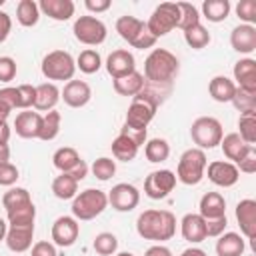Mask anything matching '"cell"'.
Returning a JSON list of instances; mask_svg holds the SVG:
<instances>
[{
	"instance_id": "cell-56",
	"label": "cell",
	"mask_w": 256,
	"mask_h": 256,
	"mask_svg": "<svg viewBox=\"0 0 256 256\" xmlns=\"http://www.w3.org/2000/svg\"><path fill=\"white\" fill-rule=\"evenodd\" d=\"M144 256H172V250L164 244H154L144 252Z\"/></svg>"
},
{
	"instance_id": "cell-30",
	"label": "cell",
	"mask_w": 256,
	"mask_h": 256,
	"mask_svg": "<svg viewBox=\"0 0 256 256\" xmlns=\"http://www.w3.org/2000/svg\"><path fill=\"white\" fill-rule=\"evenodd\" d=\"M80 162H82V158L76 152V148H72V146H62L52 156V164L60 170V174H70Z\"/></svg>"
},
{
	"instance_id": "cell-29",
	"label": "cell",
	"mask_w": 256,
	"mask_h": 256,
	"mask_svg": "<svg viewBox=\"0 0 256 256\" xmlns=\"http://www.w3.org/2000/svg\"><path fill=\"white\" fill-rule=\"evenodd\" d=\"M138 150H140V146H138L126 132H122V130H120V134H118V136L114 138V142H112V154H114V158L120 160V162H130V160H134L136 154H138Z\"/></svg>"
},
{
	"instance_id": "cell-15",
	"label": "cell",
	"mask_w": 256,
	"mask_h": 256,
	"mask_svg": "<svg viewBox=\"0 0 256 256\" xmlns=\"http://www.w3.org/2000/svg\"><path fill=\"white\" fill-rule=\"evenodd\" d=\"M134 70H136V60H134L132 52H128L124 48H118V50L108 54V58H106V72L112 76V80L128 76Z\"/></svg>"
},
{
	"instance_id": "cell-8",
	"label": "cell",
	"mask_w": 256,
	"mask_h": 256,
	"mask_svg": "<svg viewBox=\"0 0 256 256\" xmlns=\"http://www.w3.org/2000/svg\"><path fill=\"white\" fill-rule=\"evenodd\" d=\"M178 22H180V10H178L176 2H162L150 14V18L146 22V28L158 40L160 36H166L168 32L178 28Z\"/></svg>"
},
{
	"instance_id": "cell-34",
	"label": "cell",
	"mask_w": 256,
	"mask_h": 256,
	"mask_svg": "<svg viewBox=\"0 0 256 256\" xmlns=\"http://www.w3.org/2000/svg\"><path fill=\"white\" fill-rule=\"evenodd\" d=\"M52 194L58 200H70L78 194V182L70 174H60L52 180Z\"/></svg>"
},
{
	"instance_id": "cell-39",
	"label": "cell",
	"mask_w": 256,
	"mask_h": 256,
	"mask_svg": "<svg viewBox=\"0 0 256 256\" xmlns=\"http://www.w3.org/2000/svg\"><path fill=\"white\" fill-rule=\"evenodd\" d=\"M234 104V108L244 114V112H254L256 110V90H246V88H238L230 100Z\"/></svg>"
},
{
	"instance_id": "cell-6",
	"label": "cell",
	"mask_w": 256,
	"mask_h": 256,
	"mask_svg": "<svg viewBox=\"0 0 256 256\" xmlns=\"http://www.w3.org/2000/svg\"><path fill=\"white\" fill-rule=\"evenodd\" d=\"M40 70H42L44 78H48L52 82H56V80L70 82L76 72V60L66 50H52L42 58Z\"/></svg>"
},
{
	"instance_id": "cell-42",
	"label": "cell",
	"mask_w": 256,
	"mask_h": 256,
	"mask_svg": "<svg viewBox=\"0 0 256 256\" xmlns=\"http://www.w3.org/2000/svg\"><path fill=\"white\" fill-rule=\"evenodd\" d=\"M184 40H186V44H188L190 48L202 50V48H206V46L210 44V32H208L202 24H196V26L184 30Z\"/></svg>"
},
{
	"instance_id": "cell-27",
	"label": "cell",
	"mask_w": 256,
	"mask_h": 256,
	"mask_svg": "<svg viewBox=\"0 0 256 256\" xmlns=\"http://www.w3.org/2000/svg\"><path fill=\"white\" fill-rule=\"evenodd\" d=\"M244 248H246V242L236 232H224L218 236V242H216L218 256H242Z\"/></svg>"
},
{
	"instance_id": "cell-62",
	"label": "cell",
	"mask_w": 256,
	"mask_h": 256,
	"mask_svg": "<svg viewBox=\"0 0 256 256\" xmlns=\"http://www.w3.org/2000/svg\"><path fill=\"white\" fill-rule=\"evenodd\" d=\"M4 2H6V0H0V6H2V4H4Z\"/></svg>"
},
{
	"instance_id": "cell-23",
	"label": "cell",
	"mask_w": 256,
	"mask_h": 256,
	"mask_svg": "<svg viewBox=\"0 0 256 256\" xmlns=\"http://www.w3.org/2000/svg\"><path fill=\"white\" fill-rule=\"evenodd\" d=\"M40 12L52 20L66 22L74 16V2L72 0H40Z\"/></svg>"
},
{
	"instance_id": "cell-28",
	"label": "cell",
	"mask_w": 256,
	"mask_h": 256,
	"mask_svg": "<svg viewBox=\"0 0 256 256\" xmlns=\"http://www.w3.org/2000/svg\"><path fill=\"white\" fill-rule=\"evenodd\" d=\"M144 82H146L144 80V74L138 72V70H134L128 76H122V78L112 80V86H114L116 94H120V96H132L134 98L144 88Z\"/></svg>"
},
{
	"instance_id": "cell-51",
	"label": "cell",
	"mask_w": 256,
	"mask_h": 256,
	"mask_svg": "<svg viewBox=\"0 0 256 256\" xmlns=\"http://www.w3.org/2000/svg\"><path fill=\"white\" fill-rule=\"evenodd\" d=\"M236 168H238V172H244V174H254V172H256V148H254V146H252L250 152L236 164Z\"/></svg>"
},
{
	"instance_id": "cell-24",
	"label": "cell",
	"mask_w": 256,
	"mask_h": 256,
	"mask_svg": "<svg viewBox=\"0 0 256 256\" xmlns=\"http://www.w3.org/2000/svg\"><path fill=\"white\" fill-rule=\"evenodd\" d=\"M234 80L238 88L256 90V60L254 58H240L234 64Z\"/></svg>"
},
{
	"instance_id": "cell-40",
	"label": "cell",
	"mask_w": 256,
	"mask_h": 256,
	"mask_svg": "<svg viewBox=\"0 0 256 256\" xmlns=\"http://www.w3.org/2000/svg\"><path fill=\"white\" fill-rule=\"evenodd\" d=\"M238 128H240L238 136H240L246 144L254 146V142H256V110H254V112H244V114H240V118H238Z\"/></svg>"
},
{
	"instance_id": "cell-50",
	"label": "cell",
	"mask_w": 256,
	"mask_h": 256,
	"mask_svg": "<svg viewBox=\"0 0 256 256\" xmlns=\"http://www.w3.org/2000/svg\"><path fill=\"white\" fill-rule=\"evenodd\" d=\"M16 76V60L10 56H0V82H10Z\"/></svg>"
},
{
	"instance_id": "cell-26",
	"label": "cell",
	"mask_w": 256,
	"mask_h": 256,
	"mask_svg": "<svg viewBox=\"0 0 256 256\" xmlns=\"http://www.w3.org/2000/svg\"><path fill=\"white\" fill-rule=\"evenodd\" d=\"M60 100V90L54 82H42L36 86V98H34V108L40 112H50Z\"/></svg>"
},
{
	"instance_id": "cell-9",
	"label": "cell",
	"mask_w": 256,
	"mask_h": 256,
	"mask_svg": "<svg viewBox=\"0 0 256 256\" xmlns=\"http://www.w3.org/2000/svg\"><path fill=\"white\" fill-rule=\"evenodd\" d=\"M72 32H74V38L86 46H98L108 36L106 24L96 16H78L72 26Z\"/></svg>"
},
{
	"instance_id": "cell-4",
	"label": "cell",
	"mask_w": 256,
	"mask_h": 256,
	"mask_svg": "<svg viewBox=\"0 0 256 256\" xmlns=\"http://www.w3.org/2000/svg\"><path fill=\"white\" fill-rule=\"evenodd\" d=\"M206 154L200 148H188L182 152L176 168V180H180L186 186H196L202 182L206 172Z\"/></svg>"
},
{
	"instance_id": "cell-59",
	"label": "cell",
	"mask_w": 256,
	"mask_h": 256,
	"mask_svg": "<svg viewBox=\"0 0 256 256\" xmlns=\"http://www.w3.org/2000/svg\"><path fill=\"white\" fill-rule=\"evenodd\" d=\"M8 160H10V148L6 144V146H0V164H4Z\"/></svg>"
},
{
	"instance_id": "cell-16",
	"label": "cell",
	"mask_w": 256,
	"mask_h": 256,
	"mask_svg": "<svg viewBox=\"0 0 256 256\" xmlns=\"http://www.w3.org/2000/svg\"><path fill=\"white\" fill-rule=\"evenodd\" d=\"M60 98L64 100V104H68L70 108H82L90 102L92 98V90L84 80H70L64 84V88L60 90Z\"/></svg>"
},
{
	"instance_id": "cell-25",
	"label": "cell",
	"mask_w": 256,
	"mask_h": 256,
	"mask_svg": "<svg viewBox=\"0 0 256 256\" xmlns=\"http://www.w3.org/2000/svg\"><path fill=\"white\" fill-rule=\"evenodd\" d=\"M220 146H222L224 156H226L228 160H232V164H238V162L250 152V148H252L250 144H246V142L238 136V132H230V134L222 136Z\"/></svg>"
},
{
	"instance_id": "cell-1",
	"label": "cell",
	"mask_w": 256,
	"mask_h": 256,
	"mask_svg": "<svg viewBox=\"0 0 256 256\" xmlns=\"http://www.w3.org/2000/svg\"><path fill=\"white\" fill-rule=\"evenodd\" d=\"M136 232L144 240L164 242L176 234V216L170 210L150 208L136 218Z\"/></svg>"
},
{
	"instance_id": "cell-37",
	"label": "cell",
	"mask_w": 256,
	"mask_h": 256,
	"mask_svg": "<svg viewBox=\"0 0 256 256\" xmlns=\"http://www.w3.org/2000/svg\"><path fill=\"white\" fill-rule=\"evenodd\" d=\"M60 120H62V116H60L58 110L46 112V114L42 116V128H40V136H38V138L44 140V142L54 140V138L58 136V132H60Z\"/></svg>"
},
{
	"instance_id": "cell-58",
	"label": "cell",
	"mask_w": 256,
	"mask_h": 256,
	"mask_svg": "<svg viewBox=\"0 0 256 256\" xmlns=\"http://www.w3.org/2000/svg\"><path fill=\"white\" fill-rule=\"evenodd\" d=\"M180 256H208V254H206L202 248H194V246H192V248H186Z\"/></svg>"
},
{
	"instance_id": "cell-32",
	"label": "cell",
	"mask_w": 256,
	"mask_h": 256,
	"mask_svg": "<svg viewBox=\"0 0 256 256\" xmlns=\"http://www.w3.org/2000/svg\"><path fill=\"white\" fill-rule=\"evenodd\" d=\"M230 10H232V6H230L228 0H206V2H202V14H204V18L208 22H214V24L224 22L228 18Z\"/></svg>"
},
{
	"instance_id": "cell-52",
	"label": "cell",
	"mask_w": 256,
	"mask_h": 256,
	"mask_svg": "<svg viewBox=\"0 0 256 256\" xmlns=\"http://www.w3.org/2000/svg\"><path fill=\"white\" fill-rule=\"evenodd\" d=\"M30 256H58L56 252V246L48 240H40L32 246V254Z\"/></svg>"
},
{
	"instance_id": "cell-61",
	"label": "cell",
	"mask_w": 256,
	"mask_h": 256,
	"mask_svg": "<svg viewBox=\"0 0 256 256\" xmlns=\"http://www.w3.org/2000/svg\"><path fill=\"white\" fill-rule=\"evenodd\" d=\"M116 256H134V254H132V252H118Z\"/></svg>"
},
{
	"instance_id": "cell-3",
	"label": "cell",
	"mask_w": 256,
	"mask_h": 256,
	"mask_svg": "<svg viewBox=\"0 0 256 256\" xmlns=\"http://www.w3.org/2000/svg\"><path fill=\"white\" fill-rule=\"evenodd\" d=\"M108 206V194L98 188H86L72 198V216L76 220H92Z\"/></svg>"
},
{
	"instance_id": "cell-5",
	"label": "cell",
	"mask_w": 256,
	"mask_h": 256,
	"mask_svg": "<svg viewBox=\"0 0 256 256\" xmlns=\"http://www.w3.org/2000/svg\"><path fill=\"white\" fill-rule=\"evenodd\" d=\"M116 32L120 34L122 40H126L132 48H138V50H146L156 44V38L148 32L146 22L136 16H128V14L120 16L116 20Z\"/></svg>"
},
{
	"instance_id": "cell-48",
	"label": "cell",
	"mask_w": 256,
	"mask_h": 256,
	"mask_svg": "<svg viewBox=\"0 0 256 256\" xmlns=\"http://www.w3.org/2000/svg\"><path fill=\"white\" fill-rule=\"evenodd\" d=\"M204 226H206V238H218L220 234H224L228 220H226V216H220V218L204 220Z\"/></svg>"
},
{
	"instance_id": "cell-21",
	"label": "cell",
	"mask_w": 256,
	"mask_h": 256,
	"mask_svg": "<svg viewBox=\"0 0 256 256\" xmlns=\"http://www.w3.org/2000/svg\"><path fill=\"white\" fill-rule=\"evenodd\" d=\"M200 216L204 220H212V218H220V216H226V200L220 192H206L202 198H200Z\"/></svg>"
},
{
	"instance_id": "cell-54",
	"label": "cell",
	"mask_w": 256,
	"mask_h": 256,
	"mask_svg": "<svg viewBox=\"0 0 256 256\" xmlns=\"http://www.w3.org/2000/svg\"><path fill=\"white\" fill-rule=\"evenodd\" d=\"M10 30H12V18H10V14H8V12L0 10V44L8 38Z\"/></svg>"
},
{
	"instance_id": "cell-12",
	"label": "cell",
	"mask_w": 256,
	"mask_h": 256,
	"mask_svg": "<svg viewBox=\"0 0 256 256\" xmlns=\"http://www.w3.org/2000/svg\"><path fill=\"white\" fill-rule=\"evenodd\" d=\"M138 202H140V192L136 186L128 182H120L112 186V190L108 192V204L118 212H130L138 206Z\"/></svg>"
},
{
	"instance_id": "cell-11",
	"label": "cell",
	"mask_w": 256,
	"mask_h": 256,
	"mask_svg": "<svg viewBox=\"0 0 256 256\" xmlns=\"http://www.w3.org/2000/svg\"><path fill=\"white\" fill-rule=\"evenodd\" d=\"M176 186V174L172 170H154L144 180V194L152 200L166 198Z\"/></svg>"
},
{
	"instance_id": "cell-45",
	"label": "cell",
	"mask_w": 256,
	"mask_h": 256,
	"mask_svg": "<svg viewBox=\"0 0 256 256\" xmlns=\"http://www.w3.org/2000/svg\"><path fill=\"white\" fill-rule=\"evenodd\" d=\"M92 246H94L96 254H100V256H112L116 252V248H118V238L112 232H100L94 238Z\"/></svg>"
},
{
	"instance_id": "cell-53",
	"label": "cell",
	"mask_w": 256,
	"mask_h": 256,
	"mask_svg": "<svg viewBox=\"0 0 256 256\" xmlns=\"http://www.w3.org/2000/svg\"><path fill=\"white\" fill-rule=\"evenodd\" d=\"M0 102H2L4 106H8L10 110H14V108H16V102H18V92H16V88H12V86L2 88V90H0Z\"/></svg>"
},
{
	"instance_id": "cell-57",
	"label": "cell",
	"mask_w": 256,
	"mask_h": 256,
	"mask_svg": "<svg viewBox=\"0 0 256 256\" xmlns=\"http://www.w3.org/2000/svg\"><path fill=\"white\" fill-rule=\"evenodd\" d=\"M8 140H10V126L6 120H2L0 122V146H6Z\"/></svg>"
},
{
	"instance_id": "cell-46",
	"label": "cell",
	"mask_w": 256,
	"mask_h": 256,
	"mask_svg": "<svg viewBox=\"0 0 256 256\" xmlns=\"http://www.w3.org/2000/svg\"><path fill=\"white\" fill-rule=\"evenodd\" d=\"M16 92H18L16 108H20V110H30V108L34 106L36 86H32V84H20V86H16Z\"/></svg>"
},
{
	"instance_id": "cell-10",
	"label": "cell",
	"mask_w": 256,
	"mask_h": 256,
	"mask_svg": "<svg viewBox=\"0 0 256 256\" xmlns=\"http://www.w3.org/2000/svg\"><path fill=\"white\" fill-rule=\"evenodd\" d=\"M156 110H158V106H154L152 102L144 100L142 96H134L128 106L124 126L132 128V130H148V124L152 122Z\"/></svg>"
},
{
	"instance_id": "cell-38",
	"label": "cell",
	"mask_w": 256,
	"mask_h": 256,
	"mask_svg": "<svg viewBox=\"0 0 256 256\" xmlns=\"http://www.w3.org/2000/svg\"><path fill=\"white\" fill-rule=\"evenodd\" d=\"M26 204H32V198H30V192L26 188H10L8 192H4L2 196V206L6 208V212L10 210H16V208H22Z\"/></svg>"
},
{
	"instance_id": "cell-33",
	"label": "cell",
	"mask_w": 256,
	"mask_h": 256,
	"mask_svg": "<svg viewBox=\"0 0 256 256\" xmlns=\"http://www.w3.org/2000/svg\"><path fill=\"white\" fill-rule=\"evenodd\" d=\"M144 154H146V160L148 162L160 164V162L168 160V156H170V144L164 138H150L144 144Z\"/></svg>"
},
{
	"instance_id": "cell-60",
	"label": "cell",
	"mask_w": 256,
	"mask_h": 256,
	"mask_svg": "<svg viewBox=\"0 0 256 256\" xmlns=\"http://www.w3.org/2000/svg\"><path fill=\"white\" fill-rule=\"evenodd\" d=\"M6 232H8V224H6L4 218H0V242L6 238Z\"/></svg>"
},
{
	"instance_id": "cell-17",
	"label": "cell",
	"mask_w": 256,
	"mask_h": 256,
	"mask_svg": "<svg viewBox=\"0 0 256 256\" xmlns=\"http://www.w3.org/2000/svg\"><path fill=\"white\" fill-rule=\"evenodd\" d=\"M236 220L240 226V232L248 238L254 240L256 236V200L244 198L236 204Z\"/></svg>"
},
{
	"instance_id": "cell-7",
	"label": "cell",
	"mask_w": 256,
	"mask_h": 256,
	"mask_svg": "<svg viewBox=\"0 0 256 256\" xmlns=\"http://www.w3.org/2000/svg\"><path fill=\"white\" fill-rule=\"evenodd\" d=\"M190 136H192V142L196 144V148L200 150H210V148H216L224 136V130H222V124L218 118L214 116H200L192 122L190 126Z\"/></svg>"
},
{
	"instance_id": "cell-43",
	"label": "cell",
	"mask_w": 256,
	"mask_h": 256,
	"mask_svg": "<svg viewBox=\"0 0 256 256\" xmlns=\"http://www.w3.org/2000/svg\"><path fill=\"white\" fill-rule=\"evenodd\" d=\"M178 10H180V22H178V28L184 32L196 24H200V12L194 4L190 2H176Z\"/></svg>"
},
{
	"instance_id": "cell-55",
	"label": "cell",
	"mask_w": 256,
	"mask_h": 256,
	"mask_svg": "<svg viewBox=\"0 0 256 256\" xmlns=\"http://www.w3.org/2000/svg\"><path fill=\"white\" fill-rule=\"evenodd\" d=\"M84 6H86L90 12L100 14V12H106V10L110 8V0H86Z\"/></svg>"
},
{
	"instance_id": "cell-35",
	"label": "cell",
	"mask_w": 256,
	"mask_h": 256,
	"mask_svg": "<svg viewBox=\"0 0 256 256\" xmlns=\"http://www.w3.org/2000/svg\"><path fill=\"white\" fill-rule=\"evenodd\" d=\"M16 20L26 26V28H32L38 24L40 20V8L34 0H20L18 6H16Z\"/></svg>"
},
{
	"instance_id": "cell-36",
	"label": "cell",
	"mask_w": 256,
	"mask_h": 256,
	"mask_svg": "<svg viewBox=\"0 0 256 256\" xmlns=\"http://www.w3.org/2000/svg\"><path fill=\"white\" fill-rule=\"evenodd\" d=\"M100 66H102V58L94 48L82 50L78 54V58H76V68L80 72H84V74H96L100 70Z\"/></svg>"
},
{
	"instance_id": "cell-2",
	"label": "cell",
	"mask_w": 256,
	"mask_h": 256,
	"mask_svg": "<svg viewBox=\"0 0 256 256\" xmlns=\"http://www.w3.org/2000/svg\"><path fill=\"white\" fill-rule=\"evenodd\" d=\"M180 62L166 48H154L144 60V80L152 84H172Z\"/></svg>"
},
{
	"instance_id": "cell-47",
	"label": "cell",
	"mask_w": 256,
	"mask_h": 256,
	"mask_svg": "<svg viewBox=\"0 0 256 256\" xmlns=\"http://www.w3.org/2000/svg\"><path fill=\"white\" fill-rule=\"evenodd\" d=\"M236 16L242 20V24H254L256 22V2L254 0H240L236 4Z\"/></svg>"
},
{
	"instance_id": "cell-14",
	"label": "cell",
	"mask_w": 256,
	"mask_h": 256,
	"mask_svg": "<svg viewBox=\"0 0 256 256\" xmlns=\"http://www.w3.org/2000/svg\"><path fill=\"white\" fill-rule=\"evenodd\" d=\"M206 166H208V180L220 188H230L240 180V172L236 164L228 160H214Z\"/></svg>"
},
{
	"instance_id": "cell-18",
	"label": "cell",
	"mask_w": 256,
	"mask_h": 256,
	"mask_svg": "<svg viewBox=\"0 0 256 256\" xmlns=\"http://www.w3.org/2000/svg\"><path fill=\"white\" fill-rule=\"evenodd\" d=\"M32 238H34V224L32 226H8L4 242L8 250L22 254L32 248Z\"/></svg>"
},
{
	"instance_id": "cell-49",
	"label": "cell",
	"mask_w": 256,
	"mask_h": 256,
	"mask_svg": "<svg viewBox=\"0 0 256 256\" xmlns=\"http://www.w3.org/2000/svg\"><path fill=\"white\" fill-rule=\"evenodd\" d=\"M18 176H20V172H18V168L12 162L0 164V186H12V184H16Z\"/></svg>"
},
{
	"instance_id": "cell-41",
	"label": "cell",
	"mask_w": 256,
	"mask_h": 256,
	"mask_svg": "<svg viewBox=\"0 0 256 256\" xmlns=\"http://www.w3.org/2000/svg\"><path fill=\"white\" fill-rule=\"evenodd\" d=\"M6 216H8V224L10 226H32L34 218H36V206L32 202V204H26L22 208L6 212Z\"/></svg>"
},
{
	"instance_id": "cell-13",
	"label": "cell",
	"mask_w": 256,
	"mask_h": 256,
	"mask_svg": "<svg viewBox=\"0 0 256 256\" xmlns=\"http://www.w3.org/2000/svg\"><path fill=\"white\" fill-rule=\"evenodd\" d=\"M50 234H52V244H56L60 248H68L78 240L80 224L74 216H60L54 220Z\"/></svg>"
},
{
	"instance_id": "cell-44",
	"label": "cell",
	"mask_w": 256,
	"mask_h": 256,
	"mask_svg": "<svg viewBox=\"0 0 256 256\" xmlns=\"http://www.w3.org/2000/svg\"><path fill=\"white\" fill-rule=\"evenodd\" d=\"M90 170H92V174L98 180L106 182V180H110L116 174V160H112L108 156H100V158L94 160V164L90 166Z\"/></svg>"
},
{
	"instance_id": "cell-22",
	"label": "cell",
	"mask_w": 256,
	"mask_h": 256,
	"mask_svg": "<svg viewBox=\"0 0 256 256\" xmlns=\"http://www.w3.org/2000/svg\"><path fill=\"white\" fill-rule=\"evenodd\" d=\"M180 232L184 236V240H188L190 244H198L206 240V226H204V218L200 214H186L180 222Z\"/></svg>"
},
{
	"instance_id": "cell-31",
	"label": "cell",
	"mask_w": 256,
	"mask_h": 256,
	"mask_svg": "<svg viewBox=\"0 0 256 256\" xmlns=\"http://www.w3.org/2000/svg\"><path fill=\"white\" fill-rule=\"evenodd\" d=\"M208 92H210L212 100L224 104V102L232 100V96L236 92V84H234V80H230L226 76H214L208 84Z\"/></svg>"
},
{
	"instance_id": "cell-19",
	"label": "cell",
	"mask_w": 256,
	"mask_h": 256,
	"mask_svg": "<svg viewBox=\"0 0 256 256\" xmlns=\"http://www.w3.org/2000/svg\"><path fill=\"white\" fill-rule=\"evenodd\" d=\"M230 46L240 54H252L256 50V28L250 24H238L232 28Z\"/></svg>"
},
{
	"instance_id": "cell-20",
	"label": "cell",
	"mask_w": 256,
	"mask_h": 256,
	"mask_svg": "<svg viewBox=\"0 0 256 256\" xmlns=\"http://www.w3.org/2000/svg\"><path fill=\"white\" fill-rule=\"evenodd\" d=\"M42 128V114L32 110H22L16 114L14 130L20 138H38Z\"/></svg>"
}]
</instances>
